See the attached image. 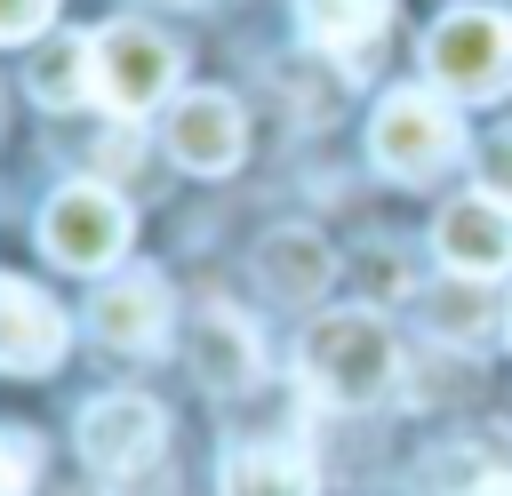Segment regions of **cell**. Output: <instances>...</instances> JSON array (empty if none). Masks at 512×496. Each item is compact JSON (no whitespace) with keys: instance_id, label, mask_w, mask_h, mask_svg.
<instances>
[{"instance_id":"14","label":"cell","mask_w":512,"mask_h":496,"mask_svg":"<svg viewBox=\"0 0 512 496\" xmlns=\"http://www.w3.org/2000/svg\"><path fill=\"white\" fill-rule=\"evenodd\" d=\"M432 496H512V424H480L432 456Z\"/></svg>"},{"instance_id":"18","label":"cell","mask_w":512,"mask_h":496,"mask_svg":"<svg viewBox=\"0 0 512 496\" xmlns=\"http://www.w3.org/2000/svg\"><path fill=\"white\" fill-rule=\"evenodd\" d=\"M40 488V440L0 424V496H32Z\"/></svg>"},{"instance_id":"7","label":"cell","mask_w":512,"mask_h":496,"mask_svg":"<svg viewBox=\"0 0 512 496\" xmlns=\"http://www.w3.org/2000/svg\"><path fill=\"white\" fill-rule=\"evenodd\" d=\"M160 448H168V416H160V400H144V392H104V400L80 408V456H88L104 480L144 472Z\"/></svg>"},{"instance_id":"9","label":"cell","mask_w":512,"mask_h":496,"mask_svg":"<svg viewBox=\"0 0 512 496\" xmlns=\"http://www.w3.org/2000/svg\"><path fill=\"white\" fill-rule=\"evenodd\" d=\"M168 320H176V296H168L160 272H112L96 288V304H88V328L112 352H160L168 344Z\"/></svg>"},{"instance_id":"8","label":"cell","mask_w":512,"mask_h":496,"mask_svg":"<svg viewBox=\"0 0 512 496\" xmlns=\"http://www.w3.org/2000/svg\"><path fill=\"white\" fill-rule=\"evenodd\" d=\"M432 256L448 272H472V280H496L512 272V200L496 192H464L432 216Z\"/></svg>"},{"instance_id":"3","label":"cell","mask_w":512,"mask_h":496,"mask_svg":"<svg viewBox=\"0 0 512 496\" xmlns=\"http://www.w3.org/2000/svg\"><path fill=\"white\" fill-rule=\"evenodd\" d=\"M424 72L456 104H488L512 88V16L504 8H448L424 32Z\"/></svg>"},{"instance_id":"4","label":"cell","mask_w":512,"mask_h":496,"mask_svg":"<svg viewBox=\"0 0 512 496\" xmlns=\"http://www.w3.org/2000/svg\"><path fill=\"white\" fill-rule=\"evenodd\" d=\"M128 200L112 192V184H96V176H80V184H64V192H48V208H40V248L64 264V272H112L120 256H128Z\"/></svg>"},{"instance_id":"17","label":"cell","mask_w":512,"mask_h":496,"mask_svg":"<svg viewBox=\"0 0 512 496\" xmlns=\"http://www.w3.org/2000/svg\"><path fill=\"white\" fill-rule=\"evenodd\" d=\"M216 496H320V480H312V464H304L296 448L264 440V448H232V456H224Z\"/></svg>"},{"instance_id":"15","label":"cell","mask_w":512,"mask_h":496,"mask_svg":"<svg viewBox=\"0 0 512 496\" xmlns=\"http://www.w3.org/2000/svg\"><path fill=\"white\" fill-rule=\"evenodd\" d=\"M488 280H472V272H448V280H432L424 296H416V328H424V344H440V352H464L480 328H488Z\"/></svg>"},{"instance_id":"5","label":"cell","mask_w":512,"mask_h":496,"mask_svg":"<svg viewBox=\"0 0 512 496\" xmlns=\"http://www.w3.org/2000/svg\"><path fill=\"white\" fill-rule=\"evenodd\" d=\"M168 88H176V40H160L152 24H104L96 32V104L136 120Z\"/></svg>"},{"instance_id":"6","label":"cell","mask_w":512,"mask_h":496,"mask_svg":"<svg viewBox=\"0 0 512 496\" xmlns=\"http://www.w3.org/2000/svg\"><path fill=\"white\" fill-rule=\"evenodd\" d=\"M160 144H168V160L192 168V176H232L240 152H248V120H240V104H232L224 88H184V96H168Z\"/></svg>"},{"instance_id":"19","label":"cell","mask_w":512,"mask_h":496,"mask_svg":"<svg viewBox=\"0 0 512 496\" xmlns=\"http://www.w3.org/2000/svg\"><path fill=\"white\" fill-rule=\"evenodd\" d=\"M480 192L512 200V128H496V136L480 144Z\"/></svg>"},{"instance_id":"11","label":"cell","mask_w":512,"mask_h":496,"mask_svg":"<svg viewBox=\"0 0 512 496\" xmlns=\"http://www.w3.org/2000/svg\"><path fill=\"white\" fill-rule=\"evenodd\" d=\"M192 376L208 392H248L264 376V344L248 328V312H232V304H200L192 312Z\"/></svg>"},{"instance_id":"20","label":"cell","mask_w":512,"mask_h":496,"mask_svg":"<svg viewBox=\"0 0 512 496\" xmlns=\"http://www.w3.org/2000/svg\"><path fill=\"white\" fill-rule=\"evenodd\" d=\"M48 16H56V0H0V40H40Z\"/></svg>"},{"instance_id":"1","label":"cell","mask_w":512,"mask_h":496,"mask_svg":"<svg viewBox=\"0 0 512 496\" xmlns=\"http://www.w3.org/2000/svg\"><path fill=\"white\" fill-rule=\"evenodd\" d=\"M312 400L328 408H376L392 384H400V336L376 304H344V312H320L304 328V352H296Z\"/></svg>"},{"instance_id":"13","label":"cell","mask_w":512,"mask_h":496,"mask_svg":"<svg viewBox=\"0 0 512 496\" xmlns=\"http://www.w3.org/2000/svg\"><path fill=\"white\" fill-rule=\"evenodd\" d=\"M256 280L280 296V304H312L328 280H336V248L312 232V224H280L256 240Z\"/></svg>"},{"instance_id":"2","label":"cell","mask_w":512,"mask_h":496,"mask_svg":"<svg viewBox=\"0 0 512 496\" xmlns=\"http://www.w3.org/2000/svg\"><path fill=\"white\" fill-rule=\"evenodd\" d=\"M368 160H376L392 184H440V176L464 160L456 96H440V88H392V96L368 112Z\"/></svg>"},{"instance_id":"21","label":"cell","mask_w":512,"mask_h":496,"mask_svg":"<svg viewBox=\"0 0 512 496\" xmlns=\"http://www.w3.org/2000/svg\"><path fill=\"white\" fill-rule=\"evenodd\" d=\"M504 336H512V312H504Z\"/></svg>"},{"instance_id":"10","label":"cell","mask_w":512,"mask_h":496,"mask_svg":"<svg viewBox=\"0 0 512 496\" xmlns=\"http://www.w3.org/2000/svg\"><path fill=\"white\" fill-rule=\"evenodd\" d=\"M64 312L56 296H40L32 280H8L0 272V376H48L64 360Z\"/></svg>"},{"instance_id":"12","label":"cell","mask_w":512,"mask_h":496,"mask_svg":"<svg viewBox=\"0 0 512 496\" xmlns=\"http://www.w3.org/2000/svg\"><path fill=\"white\" fill-rule=\"evenodd\" d=\"M296 32L344 72H368L392 32V0H296Z\"/></svg>"},{"instance_id":"16","label":"cell","mask_w":512,"mask_h":496,"mask_svg":"<svg viewBox=\"0 0 512 496\" xmlns=\"http://www.w3.org/2000/svg\"><path fill=\"white\" fill-rule=\"evenodd\" d=\"M24 88H32L48 112L88 104V96H96V40H80V32L40 40V48H32V64H24Z\"/></svg>"}]
</instances>
